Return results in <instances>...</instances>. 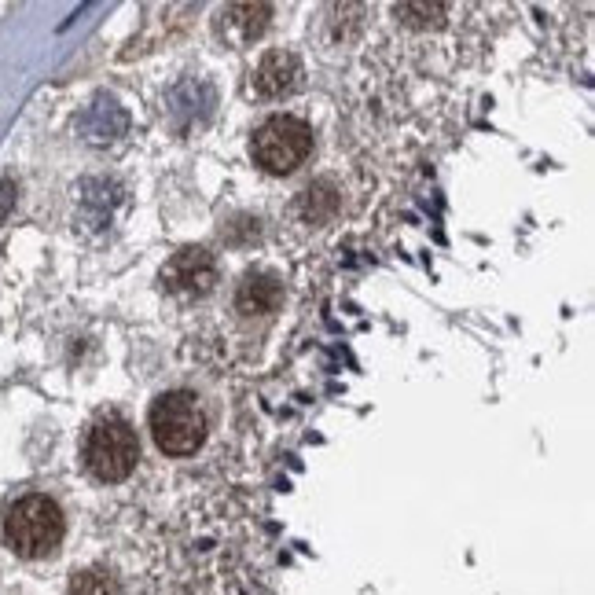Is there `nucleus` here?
Listing matches in <instances>:
<instances>
[{
	"label": "nucleus",
	"instance_id": "9d476101",
	"mask_svg": "<svg viewBox=\"0 0 595 595\" xmlns=\"http://www.w3.org/2000/svg\"><path fill=\"white\" fill-rule=\"evenodd\" d=\"M114 203H118V184H111V180H85L81 184V214L89 225H107Z\"/></svg>",
	"mask_w": 595,
	"mask_h": 595
},
{
	"label": "nucleus",
	"instance_id": "f8f14e48",
	"mask_svg": "<svg viewBox=\"0 0 595 595\" xmlns=\"http://www.w3.org/2000/svg\"><path fill=\"white\" fill-rule=\"evenodd\" d=\"M70 595H122V588L107 570H81L70 581Z\"/></svg>",
	"mask_w": 595,
	"mask_h": 595
},
{
	"label": "nucleus",
	"instance_id": "6e6552de",
	"mask_svg": "<svg viewBox=\"0 0 595 595\" xmlns=\"http://www.w3.org/2000/svg\"><path fill=\"white\" fill-rule=\"evenodd\" d=\"M283 302V287L272 272H247L236 291V309L247 316H265Z\"/></svg>",
	"mask_w": 595,
	"mask_h": 595
},
{
	"label": "nucleus",
	"instance_id": "1a4fd4ad",
	"mask_svg": "<svg viewBox=\"0 0 595 595\" xmlns=\"http://www.w3.org/2000/svg\"><path fill=\"white\" fill-rule=\"evenodd\" d=\"M272 8L269 4H232L225 8V34L236 45H250L254 37H261L269 30Z\"/></svg>",
	"mask_w": 595,
	"mask_h": 595
},
{
	"label": "nucleus",
	"instance_id": "ddd939ff",
	"mask_svg": "<svg viewBox=\"0 0 595 595\" xmlns=\"http://www.w3.org/2000/svg\"><path fill=\"white\" fill-rule=\"evenodd\" d=\"M397 15L408 26H438L445 15V4H397Z\"/></svg>",
	"mask_w": 595,
	"mask_h": 595
},
{
	"label": "nucleus",
	"instance_id": "9b49d317",
	"mask_svg": "<svg viewBox=\"0 0 595 595\" xmlns=\"http://www.w3.org/2000/svg\"><path fill=\"white\" fill-rule=\"evenodd\" d=\"M335 210H338V195L327 180L309 184V188L298 195V214H302L309 225H324V221H331Z\"/></svg>",
	"mask_w": 595,
	"mask_h": 595
},
{
	"label": "nucleus",
	"instance_id": "4468645a",
	"mask_svg": "<svg viewBox=\"0 0 595 595\" xmlns=\"http://www.w3.org/2000/svg\"><path fill=\"white\" fill-rule=\"evenodd\" d=\"M15 184L12 180H0V221H8V214L15 210Z\"/></svg>",
	"mask_w": 595,
	"mask_h": 595
},
{
	"label": "nucleus",
	"instance_id": "39448f33",
	"mask_svg": "<svg viewBox=\"0 0 595 595\" xmlns=\"http://www.w3.org/2000/svg\"><path fill=\"white\" fill-rule=\"evenodd\" d=\"M162 283L173 294H206L217 283V261L203 247H184L166 261Z\"/></svg>",
	"mask_w": 595,
	"mask_h": 595
},
{
	"label": "nucleus",
	"instance_id": "7ed1b4c3",
	"mask_svg": "<svg viewBox=\"0 0 595 595\" xmlns=\"http://www.w3.org/2000/svg\"><path fill=\"white\" fill-rule=\"evenodd\" d=\"M140 460L133 427L118 416L100 419L85 438V463L100 482H125Z\"/></svg>",
	"mask_w": 595,
	"mask_h": 595
},
{
	"label": "nucleus",
	"instance_id": "f257e3e1",
	"mask_svg": "<svg viewBox=\"0 0 595 595\" xmlns=\"http://www.w3.org/2000/svg\"><path fill=\"white\" fill-rule=\"evenodd\" d=\"M4 533H8V544L23 559H45L63 540V511H59L52 496L30 493L8 507Z\"/></svg>",
	"mask_w": 595,
	"mask_h": 595
},
{
	"label": "nucleus",
	"instance_id": "0eeeda50",
	"mask_svg": "<svg viewBox=\"0 0 595 595\" xmlns=\"http://www.w3.org/2000/svg\"><path fill=\"white\" fill-rule=\"evenodd\" d=\"M129 129V114L118 107L114 100H96L85 107V114L78 118V133L89 144H114L118 136H125Z\"/></svg>",
	"mask_w": 595,
	"mask_h": 595
},
{
	"label": "nucleus",
	"instance_id": "f03ea898",
	"mask_svg": "<svg viewBox=\"0 0 595 595\" xmlns=\"http://www.w3.org/2000/svg\"><path fill=\"white\" fill-rule=\"evenodd\" d=\"M151 434L155 445L169 456H191L206 441V412L184 390L162 393L151 405Z\"/></svg>",
	"mask_w": 595,
	"mask_h": 595
},
{
	"label": "nucleus",
	"instance_id": "423d86ee",
	"mask_svg": "<svg viewBox=\"0 0 595 595\" xmlns=\"http://www.w3.org/2000/svg\"><path fill=\"white\" fill-rule=\"evenodd\" d=\"M298 78H302V63L291 52H269L254 70V92L261 100H276V96H287L298 85Z\"/></svg>",
	"mask_w": 595,
	"mask_h": 595
},
{
	"label": "nucleus",
	"instance_id": "20e7f679",
	"mask_svg": "<svg viewBox=\"0 0 595 595\" xmlns=\"http://www.w3.org/2000/svg\"><path fill=\"white\" fill-rule=\"evenodd\" d=\"M309 151H313V129L291 114H276L254 133V162L269 173H291L309 158Z\"/></svg>",
	"mask_w": 595,
	"mask_h": 595
}]
</instances>
